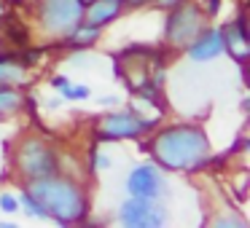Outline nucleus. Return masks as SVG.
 Instances as JSON below:
<instances>
[{"label":"nucleus","mask_w":250,"mask_h":228,"mask_svg":"<svg viewBox=\"0 0 250 228\" xmlns=\"http://www.w3.org/2000/svg\"><path fill=\"white\" fill-rule=\"evenodd\" d=\"M83 0H30V33L38 43L60 46L65 35L83 19Z\"/></svg>","instance_id":"obj_3"},{"label":"nucleus","mask_w":250,"mask_h":228,"mask_svg":"<svg viewBox=\"0 0 250 228\" xmlns=\"http://www.w3.org/2000/svg\"><path fill=\"white\" fill-rule=\"evenodd\" d=\"M126 11H143V8H151V0H124Z\"/></svg>","instance_id":"obj_25"},{"label":"nucleus","mask_w":250,"mask_h":228,"mask_svg":"<svg viewBox=\"0 0 250 228\" xmlns=\"http://www.w3.org/2000/svg\"><path fill=\"white\" fill-rule=\"evenodd\" d=\"M24 188L38 199L43 207L46 220L60 228L83 226L92 212V196H89V180H78L73 174L54 172L46 177L30 180Z\"/></svg>","instance_id":"obj_2"},{"label":"nucleus","mask_w":250,"mask_h":228,"mask_svg":"<svg viewBox=\"0 0 250 228\" xmlns=\"http://www.w3.org/2000/svg\"><path fill=\"white\" fill-rule=\"evenodd\" d=\"M60 97L65 99V102H86V99H92V86H89V83L70 81V83H67V86L60 92Z\"/></svg>","instance_id":"obj_19"},{"label":"nucleus","mask_w":250,"mask_h":228,"mask_svg":"<svg viewBox=\"0 0 250 228\" xmlns=\"http://www.w3.org/2000/svg\"><path fill=\"white\" fill-rule=\"evenodd\" d=\"M124 14H126V8L121 0H86V6H83V22L108 30Z\"/></svg>","instance_id":"obj_12"},{"label":"nucleus","mask_w":250,"mask_h":228,"mask_svg":"<svg viewBox=\"0 0 250 228\" xmlns=\"http://www.w3.org/2000/svg\"><path fill=\"white\" fill-rule=\"evenodd\" d=\"M178 3H183V0H151V8L153 11H169V8H175Z\"/></svg>","instance_id":"obj_24"},{"label":"nucleus","mask_w":250,"mask_h":228,"mask_svg":"<svg viewBox=\"0 0 250 228\" xmlns=\"http://www.w3.org/2000/svg\"><path fill=\"white\" fill-rule=\"evenodd\" d=\"M186 59L194 65H207L223 57V38H221V27L218 24H207L188 46H186Z\"/></svg>","instance_id":"obj_10"},{"label":"nucleus","mask_w":250,"mask_h":228,"mask_svg":"<svg viewBox=\"0 0 250 228\" xmlns=\"http://www.w3.org/2000/svg\"><path fill=\"white\" fill-rule=\"evenodd\" d=\"M124 190H126V196H140V199L162 201L169 190L167 172L153 161H140L126 172Z\"/></svg>","instance_id":"obj_8"},{"label":"nucleus","mask_w":250,"mask_h":228,"mask_svg":"<svg viewBox=\"0 0 250 228\" xmlns=\"http://www.w3.org/2000/svg\"><path fill=\"white\" fill-rule=\"evenodd\" d=\"M210 24V17L199 6V0H183L175 8L162 14V30H159V46L167 54H183L186 46Z\"/></svg>","instance_id":"obj_5"},{"label":"nucleus","mask_w":250,"mask_h":228,"mask_svg":"<svg viewBox=\"0 0 250 228\" xmlns=\"http://www.w3.org/2000/svg\"><path fill=\"white\" fill-rule=\"evenodd\" d=\"M221 38H223V54L239 67L248 65L250 40H248V19H245L242 11H237L229 22L221 24Z\"/></svg>","instance_id":"obj_9"},{"label":"nucleus","mask_w":250,"mask_h":228,"mask_svg":"<svg viewBox=\"0 0 250 228\" xmlns=\"http://www.w3.org/2000/svg\"><path fill=\"white\" fill-rule=\"evenodd\" d=\"M83 164H86L89 174L108 172V169H113V156H110V153L103 148V142H94L92 140V148H89V156L83 158Z\"/></svg>","instance_id":"obj_16"},{"label":"nucleus","mask_w":250,"mask_h":228,"mask_svg":"<svg viewBox=\"0 0 250 228\" xmlns=\"http://www.w3.org/2000/svg\"><path fill=\"white\" fill-rule=\"evenodd\" d=\"M70 81H73L70 76H65V73H57V76H51V78H49V86L54 89L57 94H60V92H62V89H65Z\"/></svg>","instance_id":"obj_22"},{"label":"nucleus","mask_w":250,"mask_h":228,"mask_svg":"<svg viewBox=\"0 0 250 228\" xmlns=\"http://www.w3.org/2000/svg\"><path fill=\"white\" fill-rule=\"evenodd\" d=\"M0 212L3 215H19V196L14 190H3L0 193Z\"/></svg>","instance_id":"obj_20"},{"label":"nucleus","mask_w":250,"mask_h":228,"mask_svg":"<svg viewBox=\"0 0 250 228\" xmlns=\"http://www.w3.org/2000/svg\"><path fill=\"white\" fill-rule=\"evenodd\" d=\"M153 121L140 118L137 113H132L126 105L119 108H108L105 113H100L97 118H92L89 124V137L94 142H103V145H116V142H137L153 129Z\"/></svg>","instance_id":"obj_6"},{"label":"nucleus","mask_w":250,"mask_h":228,"mask_svg":"<svg viewBox=\"0 0 250 228\" xmlns=\"http://www.w3.org/2000/svg\"><path fill=\"white\" fill-rule=\"evenodd\" d=\"M105 30L97 27V24H89V22H78L70 33L65 35V40L60 43V49H94V46L103 40Z\"/></svg>","instance_id":"obj_13"},{"label":"nucleus","mask_w":250,"mask_h":228,"mask_svg":"<svg viewBox=\"0 0 250 228\" xmlns=\"http://www.w3.org/2000/svg\"><path fill=\"white\" fill-rule=\"evenodd\" d=\"M140 142V151L151 156L153 164L164 172L175 174H199L210 169V161L215 156L212 140L199 121H162L153 126Z\"/></svg>","instance_id":"obj_1"},{"label":"nucleus","mask_w":250,"mask_h":228,"mask_svg":"<svg viewBox=\"0 0 250 228\" xmlns=\"http://www.w3.org/2000/svg\"><path fill=\"white\" fill-rule=\"evenodd\" d=\"M60 145L49 134H41V132L19 134L11 148V169L19 185L60 172Z\"/></svg>","instance_id":"obj_4"},{"label":"nucleus","mask_w":250,"mask_h":228,"mask_svg":"<svg viewBox=\"0 0 250 228\" xmlns=\"http://www.w3.org/2000/svg\"><path fill=\"white\" fill-rule=\"evenodd\" d=\"M116 220L124 228H164L169 223V212L164 207V201L126 196L116 207Z\"/></svg>","instance_id":"obj_7"},{"label":"nucleus","mask_w":250,"mask_h":228,"mask_svg":"<svg viewBox=\"0 0 250 228\" xmlns=\"http://www.w3.org/2000/svg\"><path fill=\"white\" fill-rule=\"evenodd\" d=\"M33 81H35V67L30 65L19 51L6 49L0 54V86L30 89Z\"/></svg>","instance_id":"obj_11"},{"label":"nucleus","mask_w":250,"mask_h":228,"mask_svg":"<svg viewBox=\"0 0 250 228\" xmlns=\"http://www.w3.org/2000/svg\"><path fill=\"white\" fill-rule=\"evenodd\" d=\"M3 51H6V49H3V43H0V54H3Z\"/></svg>","instance_id":"obj_29"},{"label":"nucleus","mask_w":250,"mask_h":228,"mask_svg":"<svg viewBox=\"0 0 250 228\" xmlns=\"http://www.w3.org/2000/svg\"><path fill=\"white\" fill-rule=\"evenodd\" d=\"M8 14H11V3H8V0H0V22H3Z\"/></svg>","instance_id":"obj_27"},{"label":"nucleus","mask_w":250,"mask_h":228,"mask_svg":"<svg viewBox=\"0 0 250 228\" xmlns=\"http://www.w3.org/2000/svg\"><path fill=\"white\" fill-rule=\"evenodd\" d=\"M97 102H100V108L108 110V108H119V105H121V97H119V94H103Z\"/></svg>","instance_id":"obj_23"},{"label":"nucleus","mask_w":250,"mask_h":228,"mask_svg":"<svg viewBox=\"0 0 250 228\" xmlns=\"http://www.w3.org/2000/svg\"><path fill=\"white\" fill-rule=\"evenodd\" d=\"M121 3H124V0H121Z\"/></svg>","instance_id":"obj_30"},{"label":"nucleus","mask_w":250,"mask_h":228,"mask_svg":"<svg viewBox=\"0 0 250 228\" xmlns=\"http://www.w3.org/2000/svg\"><path fill=\"white\" fill-rule=\"evenodd\" d=\"M19 212H22L24 217H30V220H46V212H43V207L38 204V199H35L33 193H30L27 188H19Z\"/></svg>","instance_id":"obj_17"},{"label":"nucleus","mask_w":250,"mask_h":228,"mask_svg":"<svg viewBox=\"0 0 250 228\" xmlns=\"http://www.w3.org/2000/svg\"><path fill=\"white\" fill-rule=\"evenodd\" d=\"M199 6L205 8V14L210 19H215L218 14H221V6H223V0H199Z\"/></svg>","instance_id":"obj_21"},{"label":"nucleus","mask_w":250,"mask_h":228,"mask_svg":"<svg viewBox=\"0 0 250 228\" xmlns=\"http://www.w3.org/2000/svg\"><path fill=\"white\" fill-rule=\"evenodd\" d=\"M46 108H49V110H60L62 108V105H65V99H62L60 97V94H54V97H46Z\"/></svg>","instance_id":"obj_26"},{"label":"nucleus","mask_w":250,"mask_h":228,"mask_svg":"<svg viewBox=\"0 0 250 228\" xmlns=\"http://www.w3.org/2000/svg\"><path fill=\"white\" fill-rule=\"evenodd\" d=\"M65 65L73 70H92L100 65L97 54H92V49H70V54L65 57Z\"/></svg>","instance_id":"obj_18"},{"label":"nucleus","mask_w":250,"mask_h":228,"mask_svg":"<svg viewBox=\"0 0 250 228\" xmlns=\"http://www.w3.org/2000/svg\"><path fill=\"white\" fill-rule=\"evenodd\" d=\"M30 94L27 89L19 86H0V121L14 118V115H22L27 110Z\"/></svg>","instance_id":"obj_15"},{"label":"nucleus","mask_w":250,"mask_h":228,"mask_svg":"<svg viewBox=\"0 0 250 228\" xmlns=\"http://www.w3.org/2000/svg\"><path fill=\"white\" fill-rule=\"evenodd\" d=\"M205 226L210 228H248V217L234 207L231 201H223V207H212V212L205 217Z\"/></svg>","instance_id":"obj_14"},{"label":"nucleus","mask_w":250,"mask_h":228,"mask_svg":"<svg viewBox=\"0 0 250 228\" xmlns=\"http://www.w3.org/2000/svg\"><path fill=\"white\" fill-rule=\"evenodd\" d=\"M0 228H17V226H14V223H3V220H0Z\"/></svg>","instance_id":"obj_28"}]
</instances>
